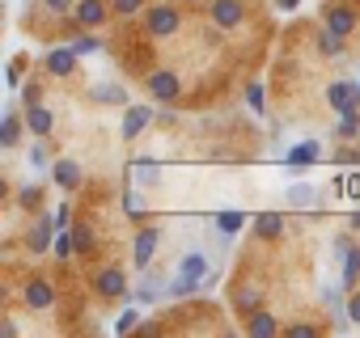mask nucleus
Listing matches in <instances>:
<instances>
[{
  "label": "nucleus",
  "mask_w": 360,
  "mask_h": 338,
  "mask_svg": "<svg viewBox=\"0 0 360 338\" xmlns=\"http://www.w3.org/2000/svg\"><path fill=\"white\" fill-rule=\"evenodd\" d=\"M51 178H56L64 191H77V187H81V165L64 156V161H56V165H51Z\"/></svg>",
  "instance_id": "nucleus-12"
},
{
  "label": "nucleus",
  "mask_w": 360,
  "mask_h": 338,
  "mask_svg": "<svg viewBox=\"0 0 360 338\" xmlns=\"http://www.w3.org/2000/svg\"><path fill=\"white\" fill-rule=\"evenodd\" d=\"M51 300H56V292H51V283H43V279H34V283L26 288V304H30V309H51Z\"/></svg>",
  "instance_id": "nucleus-16"
},
{
  "label": "nucleus",
  "mask_w": 360,
  "mask_h": 338,
  "mask_svg": "<svg viewBox=\"0 0 360 338\" xmlns=\"http://www.w3.org/2000/svg\"><path fill=\"white\" fill-rule=\"evenodd\" d=\"M148 93L169 106V102L178 97V76H174V72H153V76H148Z\"/></svg>",
  "instance_id": "nucleus-4"
},
{
  "label": "nucleus",
  "mask_w": 360,
  "mask_h": 338,
  "mask_svg": "<svg viewBox=\"0 0 360 338\" xmlns=\"http://www.w3.org/2000/svg\"><path fill=\"white\" fill-rule=\"evenodd\" d=\"M259 300H263V296H259L255 288H246V292H238L233 304H238V313H259Z\"/></svg>",
  "instance_id": "nucleus-29"
},
{
  "label": "nucleus",
  "mask_w": 360,
  "mask_h": 338,
  "mask_svg": "<svg viewBox=\"0 0 360 338\" xmlns=\"http://www.w3.org/2000/svg\"><path fill=\"white\" fill-rule=\"evenodd\" d=\"M246 330H250L255 338H271L280 325H276V317H271V313H263V309H259V313H250V325H246Z\"/></svg>",
  "instance_id": "nucleus-19"
},
{
  "label": "nucleus",
  "mask_w": 360,
  "mask_h": 338,
  "mask_svg": "<svg viewBox=\"0 0 360 338\" xmlns=\"http://www.w3.org/2000/svg\"><path fill=\"white\" fill-rule=\"evenodd\" d=\"M18 135H22V123H18V114L9 110V114H5V123H0V144L13 148V144H18Z\"/></svg>",
  "instance_id": "nucleus-25"
},
{
  "label": "nucleus",
  "mask_w": 360,
  "mask_h": 338,
  "mask_svg": "<svg viewBox=\"0 0 360 338\" xmlns=\"http://www.w3.org/2000/svg\"><path fill=\"white\" fill-rule=\"evenodd\" d=\"M326 26H330L335 34H343V39H347V34L356 30V13H352V9H330V18H326Z\"/></svg>",
  "instance_id": "nucleus-18"
},
{
  "label": "nucleus",
  "mask_w": 360,
  "mask_h": 338,
  "mask_svg": "<svg viewBox=\"0 0 360 338\" xmlns=\"http://www.w3.org/2000/svg\"><path fill=\"white\" fill-rule=\"evenodd\" d=\"M144 5V0H115V13H123V18H131L136 9Z\"/></svg>",
  "instance_id": "nucleus-35"
},
{
  "label": "nucleus",
  "mask_w": 360,
  "mask_h": 338,
  "mask_svg": "<svg viewBox=\"0 0 360 338\" xmlns=\"http://www.w3.org/2000/svg\"><path fill=\"white\" fill-rule=\"evenodd\" d=\"M161 296H169V279L161 283V279L144 266V279L136 283V304H153V300H161Z\"/></svg>",
  "instance_id": "nucleus-3"
},
{
  "label": "nucleus",
  "mask_w": 360,
  "mask_h": 338,
  "mask_svg": "<svg viewBox=\"0 0 360 338\" xmlns=\"http://www.w3.org/2000/svg\"><path fill=\"white\" fill-rule=\"evenodd\" d=\"M174 30H178V13H174L169 5H161V9H153V13H148V34L165 39V34H174Z\"/></svg>",
  "instance_id": "nucleus-7"
},
{
  "label": "nucleus",
  "mask_w": 360,
  "mask_h": 338,
  "mask_svg": "<svg viewBox=\"0 0 360 338\" xmlns=\"http://www.w3.org/2000/svg\"><path fill=\"white\" fill-rule=\"evenodd\" d=\"M335 165H360V152H335Z\"/></svg>",
  "instance_id": "nucleus-40"
},
{
  "label": "nucleus",
  "mask_w": 360,
  "mask_h": 338,
  "mask_svg": "<svg viewBox=\"0 0 360 338\" xmlns=\"http://www.w3.org/2000/svg\"><path fill=\"white\" fill-rule=\"evenodd\" d=\"M347 321L360 325V296H352V304H347Z\"/></svg>",
  "instance_id": "nucleus-42"
},
{
  "label": "nucleus",
  "mask_w": 360,
  "mask_h": 338,
  "mask_svg": "<svg viewBox=\"0 0 360 338\" xmlns=\"http://www.w3.org/2000/svg\"><path fill=\"white\" fill-rule=\"evenodd\" d=\"M123 208H127V216H140V212H144V199H140L136 191H127V195H123Z\"/></svg>",
  "instance_id": "nucleus-33"
},
{
  "label": "nucleus",
  "mask_w": 360,
  "mask_h": 338,
  "mask_svg": "<svg viewBox=\"0 0 360 338\" xmlns=\"http://www.w3.org/2000/svg\"><path fill=\"white\" fill-rule=\"evenodd\" d=\"M280 5H284V9H297V5H301V0H280Z\"/></svg>",
  "instance_id": "nucleus-45"
},
{
  "label": "nucleus",
  "mask_w": 360,
  "mask_h": 338,
  "mask_svg": "<svg viewBox=\"0 0 360 338\" xmlns=\"http://www.w3.org/2000/svg\"><path fill=\"white\" fill-rule=\"evenodd\" d=\"M246 102H250V110L263 114V106H267V102H263V85H250V89H246Z\"/></svg>",
  "instance_id": "nucleus-32"
},
{
  "label": "nucleus",
  "mask_w": 360,
  "mask_h": 338,
  "mask_svg": "<svg viewBox=\"0 0 360 338\" xmlns=\"http://www.w3.org/2000/svg\"><path fill=\"white\" fill-rule=\"evenodd\" d=\"M212 22L221 30H233L242 22V0H217V5H212Z\"/></svg>",
  "instance_id": "nucleus-11"
},
{
  "label": "nucleus",
  "mask_w": 360,
  "mask_h": 338,
  "mask_svg": "<svg viewBox=\"0 0 360 338\" xmlns=\"http://www.w3.org/2000/svg\"><path fill=\"white\" fill-rule=\"evenodd\" d=\"M22 203H26V208H39V203H43V191H39V187L22 191Z\"/></svg>",
  "instance_id": "nucleus-38"
},
{
  "label": "nucleus",
  "mask_w": 360,
  "mask_h": 338,
  "mask_svg": "<svg viewBox=\"0 0 360 338\" xmlns=\"http://www.w3.org/2000/svg\"><path fill=\"white\" fill-rule=\"evenodd\" d=\"M157 245H161V229H140V233H136V241H131V258H136V266H140V271L153 262Z\"/></svg>",
  "instance_id": "nucleus-1"
},
{
  "label": "nucleus",
  "mask_w": 360,
  "mask_h": 338,
  "mask_svg": "<svg viewBox=\"0 0 360 338\" xmlns=\"http://www.w3.org/2000/svg\"><path fill=\"white\" fill-rule=\"evenodd\" d=\"M39 97H43V89H39V85H26V89H22V102H26V106H34Z\"/></svg>",
  "instance_id": "nucleus-39"
},
{
  "label": "nucleus",
  "mask_w": 360,
  "mask_h": 338,
  "mask_svg": "<svg viewBox=\"0 0 360 338\" xmlns=\"http://www.w3.org/2000/svg\"><path fill=\"white\" fill-rule=\"evenodd\" d=\"M326 102H330V106H335V110L343 114V110L360 106V85L352 89V85H343V81H339V85H330V89H326Z\"/></svg>",
  "instance_id": "nucleus-8"
},
{
  "label": "nucleus",
  "mask_w": 360,
  "mask_h": 338,
  "mask_svg": "<svg viewBox=\"0 0 360 338\" xmlns=\"http://www.w3.org/2000/svg\"><path fill=\"white\" fill-rule=\"evenodd\" d=\"M356 123H360V114H356V106H352V110H343V114H339L335 135H339V140H356V135H360V131H356Z\"/></svg>",
  "instance_id": "nucleus-23"
},
{
  "label": "nucleus",
  "mask_w": 360,
  "mask_h": 338,
  "mask_svg": "<svg viewBox=\"0 0 360 338\" xmlns=\"http://www.w3.org/2000/svg\"><path fill=\"white\" fill-rule=\"evenodd\" d=\"M77 22L81 26H102L106 22V5H102V0H81V5H77Z\"/></svg>",
  "instance_id": "nucleus-14"
},
{
  "label": "nucleus",
  "mask_w": 360,
  "mask_h": 338,
  "mask_svg": "<svg viewBox=\"0 0 360 338\" xmlns=\"http://www.w3.org/2000/svg\"><path fill=\"white\" fill-rule=\"evenodd\" d=\"M47 9H51V13H68V9H72V0H47Z\"/></svg>",
  "instance_id": "nucleus-43"
},
{
  "label": "nucleus",
  "mask_w": 360,
  "mask_h": 338,
  "mask_svg": "<svg viewBox=\"0 0 360 338\" xmlns=\"http://www.w3.org/2000/svg\"><path fill=\"white\" fill-rule=\"evenodd\" d=\"M178 271L204 283V279H208V254H187V258H178Z\"/></svg>",
  "instance_id": "nucleus-17"
},
{
  "label": "nucleus",
  "mask_w": 360,
  "mask_h": 338,
  "mask_svg": "<svg viewBox=\"0 0 360 338\" xmlns=\"http://www.w3.org/2000/svg\"><path fill=\"white\" fill-rule=\"evenodd\" d=\"M30 165H34V169H47V148H43V144L30 148Z\"/></svg>",
  "instance_id": "nucleus-36"
},
{
  "label": "nucleus",
  "mask_w": 360,
  "mask_h": 338,
  "mask_svg": "<svg viewBox=\"0 0 360 338\" xmlns=\"http://www.w3.org/2000/svg\"><path fill=\"white\" fill-rule=\"evenodd\" d=\"M242 224H246V216H242V212H221V216H217V229H221V237H225V241H229L233 233H242Z\"/></svg>",
  "instance_id": "nucleus-21"
},
{
  "label": "nucleus",
  "mask_w": 360,
  "mask_h": 338,
  "mask_svg": "<svg viewBox=\"0 0 360 338\" xmlns=\"http://www.w3.org/2000/svg\"><path fill=\"white\" fill-rule=\"evenodd\" d=\"M56 229H60L56 220H39V224L30 229V237H26V245H30L34 254H43V250H51V245H56Z\"/></svg>",
  "instance_id": "nucleus-10"
},
{
  "label": "nucleus",
  "mask_w": 360,
  "mask_h": 338,
  "mask_svg": "<svg viewBox=\"0 0 360 338\" xmlns=\"http://www.w3.org/2000/svg\"><path fill=\"white\" fill-rule=\"evenodd\" d=\"M51 250H56L60 258H68V254H77V237L64 229V233H56V245H51Z\"/></svg>",
  "instance_id": "nucleus-31"
},
{
  "label": "nucleus",
  "mask_w": 360,
  "mask_h": 338,
  "mask_svg": "<svg viewBox=\"0 0 360 338\" xmlns=\"http://www.w3.org/2000/svg\"><path fill=\"white\" fill-rule=\"evenodd\" d=\"M72 47H77V55H89V51H98L102 43H98V39H77Z\"/></svg>",
  "instance_id": "nucleus-37"
},
{
  "label": "nucleus",
  "mask_w": 360,
  "mask_h": 338,
  "mask_svg": "<svg viewBox=\"0 0 360 338\" xmlns=\"http://www.w3.org/2000/svg\"><path fill=\"white\" fill-rule=\"evenodd\" d=\"M200 288H204V283H200V279H191V275H183V271L169 279V296H174V300H178V296H191V292H200Z\"/></svg>",
  "instance_id": "nucleus-20"
},
{
  "label": "nucleus",
  "mask_w": 360,
  "mask_h": 338,
  "mask_svg": "<svg viewBox=\"0 0 360 338\" xmlns=\"http://www.w3.org/2000/svg\"><path fill=\"white\" fill-rule=\"evenodd\" d=\"M131 178H136L140 187H157V182H161V165L144 156V161H136V165H131Z\"/></svg>",
  "instance_id": "nucleus-15"
},
{
  "label": "nucleus",
  "mask_w": 360,
  "mask_h": 338,
  "mask_svg": "<svg viewBox=\"0 0 360 338\" xmlns=\"http://www.w3.org/2000/svg\"><path fill=\"white\" fill-rule=\"evenodd\" d=\"M94 288H98L102 296H123V292H127V275H123L119 266H106V271H98Z\"/></svg>",
  "instance_id": "nucleus-6"
},
{
  "label": "nucleus",
  "mask_w": 360,
  "mask_h": 338,
  "mask_svg": "<svg viewBox=\"0 0 360 338\" xmlns=\"http://www.w3.org/2000/svg\"><path fill=\"white\" fill-rule=\"evenodd\" d=\"M318 161V140H305V144H297V148H288V156H284V169L288 174H305V169Z\"/></svg>",
  "instance_id": "nucleus-2"
},
{
  "label": "nucleus",
  "mask_w": 360,
  "mask_h": 338,
  "mask_svg": "<svg viewBox=\"0 0 360 338\" xmlns=\"http://www.w3.org/2000/svg\"><path fill=\"white\" fill-rule=\"evenodd\" d=\"M288 338H314V325H292Z\"/></svg>",
  "instance_id": "nucleus-41"
},
{
  "label": "nucleus",
  "mask_w": 360,
  "mask_h": 338,
  "mask_svg": "<svg viewBox=\"0 0 360 338\" xmlns=\"http://www.w3.org/2000/svg\"><path fill=\"white\" fill-rule=\"evenodd\" d=\"M288 203H292V208H314V203H318V191H314V187H292V191H288Z\"/></svg>",
  "instance_id": "nucleus-27"
},
{
  "label": "nucleus",
  "mask_w": 360,
  "mask_h": 338,
  "mask_svg": "<svg viewBox=\"0 0 360 338\" xmlns=\"http://www.w3.org/2000/svg\"><path fill=\"white\" fill-rule=\"evenodd\" d=\"M148 123H153V110H148V106H131V110L123 114V127H119V135H123V140H136V135H140Z\"/></svg>",
  "instance_id": "nucleus-5"
},
{
  "label": "nucleus",
  "mask_w": 360,
  "mask_h": 338,
  "mask_svg": "<svg viewBox=\"0 0 360 338\" xmlns=\"http://www.w3.org/2000/svg\"><path fill=\"white\" fill-rule=\"evenodd\" d=\"M136 321H140V313H136V309H127V313H123V317L115 321V330H119V334H127V330H131Z\"/></svg>",
  "instance_id": "nucleus-34"
},
{
  "label": "nucleus",
  "mask_w": 360,
  "mask_h": 338,
  "mask_svg": "<svg viewBox=\"0 0 360 338\" xmlns=\"http://www.w3.org/2000/svg\"><path fill=\"white\" fill-rule=\"evenodd\" d=\"M280 224H284V220H280L276 212H263V216L255 220V229H259V237H276V233H280Z\"/></svg>",
  "instance_id": "nucleus-28"
},
{
  "label": "nucleus",
  "mask_w": 360,
  "mask_h": 338,
  "mask_svg": "<svg viewBox=\"0 0 360 338\" xmlns=\"http://www.w3.org/2000/svg\"><path fill=\"white\" fill-rule=\"evenodd\" d=\"M26 127H30L39 140H47V135H51V127H56V119H51V110H47V106H39V102H34V106H26Z\"/></svg>",
  "instance_id": "nucleus-9"
},
{
  "label": "nucleus",
  "mask_w": 360,
  "mask_h": 338,
  "mask_svg": "<svg viewBox=\"0 0 360 338\" xmlns=\"http://www.w3.org/2000/svg\"><path fill=\"white\" fill-rule=\"evenodd\" d=\"M347 250H352V237H339V241H335V258H343Z\"/></svg>",
  "instance_id": "nucleus-44"
},
{
  "label": "nucleus",
  "mask_w": 360,
  "mask_h": 338,
  "mask_svg": "<svg viewBox=\"0 0 360 338\" xmlns=\"http://www.w3.org/2000/svg\"><path fill=\"white\" fill-rule=\"evenodd\" d=\"M72 237H77V254H89V250H94V229H89V224H77Z\"/></svg>",
  "instance_id": "nucleus-30"
},
{
  "label": "nucleus",
  "mask_w": 360,
  "mask_h": 338,
  "mask_svg": "<svg viewBox=\"0 0 360 338\" xmlns=\"http://www.w3.org/2000/svg\"><path fill=\"white\" fill-rule=\"evenodd\" d=\"M356 279H360V250L352 245V250L343 254V288H352Z\"/></svg>",
  "instance_id": "nucleus-24"
},
{
  "label": "nucleus",
  "mask_w": 360,
  "mask_h": 338,
  "mask_svg": "<svg viewBox=\"0 0 360 338\" xmlns=\"http://www.w3.org/2000/svg\"><path fill=\"white\" fill-rule=\"evenodd\" d=\"M318 51H322V55H339V51H343V34H335L330 26L318 30Z\"/></svg>",
  "instance_id": "nucleus-22"
},
{
  "label": "nucleus",
  "mask_w": 360,
  "mask_h": 338,
  "mask_svg": "<svg viewBox=\"0 0 360 338\" xmlns=\"http://www.w3.org/2000/svg\"><path fill=\"white\" fill-rule=\"evenodd\" d=\"M94 97L106 102V106H123V102H127V93H123L119 85H94Z\"/></svg>",
  "instance_id": "nucleus-26"
},
{
  "label": "nucleus",
  "mask_w": 360,
  "mask_h": 338,
  "mask_svg": "<svg viewBox=\"0 0 360 338\" xmlns=\"http://www.w3.org/2000/svg\"><path fill=\"white\" fill-rule=\"evenodd\" d=\"M77 68V47H56L51 55H47V72L51 76H68Z\"/></svg>",
  "instance_id": "nucleus-13"
}]
</instances>
